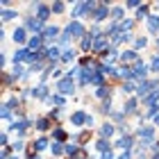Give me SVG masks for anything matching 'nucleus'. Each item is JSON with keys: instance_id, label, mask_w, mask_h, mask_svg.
Listing matches in <instances>:
<instances>
[{"instance_id": "obj_11", "label": "nucleus", "mask_w": 159, "mask_h": 159, "mask_svg": "<svg viewBox=\"0 0 159 159\" xmlns=\"http://www.w3.org/2000/svg\"><path fill=\"white\" fill-rule=\"evenodd\" d=\"M41 46H43V37L41 34H37V37H32L30 41H27V50H30V52H39Z\"/></svg>"}, {"instance_id": "obj_41", "label": "nucleus", "mask_w": 159, "mask_h": 159, "mask_svg": "<svg viewBox=\"0 0 159 159\" xmlns=\"http://www.w3.org/2000/svg\"><path fill=\"white\" fill-rule=\"evenodd\" d=\"M34 148H37V150H46L48 148V141L46 139H37V141H34Z\"/></svg>"}, {"instance_id": "obj_53", "label": "nucleus", "mask_w": 159, "mask_h": 159, "mask_svg": "<svg viewBox=\"0 0 159 159\" xmlns=\"http://www.w3.org/2000/svg\"><path fill=\"white\" fill-rule=\"evenodd\" d=\"M73 159H86V155H84V150H80V155H75Z\"/></svg>"}, {"instance_id": "obj_22", "label": "nucleus", "mask_w": 159, "mask_h": 159, "mask_svg": "<svg viewBox=\"0 0 159 159\" xmlns=\"http://www.w3.org/2000/svg\"><path fill=\"white\" fill-rule=\"evenodd\" d=\"M32 96H34V98H48V86H46V84L34 86V89H32Z\"/></svg>"}, {"instance_id": "obj_33", "label": "nucleus", "mask_w": 159, "mask_h": 159, "mask_svg": "<svg viewBox=\"0 0 159 159\" xmlns=\"http://www.w3.org/2000/svg\"><path fill=\"white\" fill-rule=\"evenodd\" d=\"M96 96H98V98H102V100H107V98H109V86H107V84H105V86H100V89L96 91Z\"/></svg>"}, {"instance_id": "obj_50", "label": "nucleus", "mask_w": 159, "mask_h": 159, "mask_svg": "<svg viewBox=\"0 0 159 159\" xmlns=\"http://www.w3.org/2000/svg\"><path fill=\"white\" fill-rule=\"evenodd\" d=\"M18 150H23V141H16V143H14V152H18Z\"/></svg>"}, {"instance_id": "obj_46", "label": "nucleus", "mask_w": 159, "mask_h": 159, "mask_svg": "<svg viewBox=\"0 0 159 159\" xmlns=\"http://www.w3.org/2000/svg\"><path fill=\"white\" fill-rule=\"evenodd\" d=\"M102 111L107 114V111H111V100L107 98V100H102Z\"/></svg>"}, {"instance_id": "obj_3", "label": "nucleus", "mask_w": 159, "mask_h": 159, "mask_svg": "<svg viewBox=\"0 0 159 159\" xmlns=\"http://www.w3.org/2000/svg\"><path fill=\"white\" fill-rule=\"evenodd\" d=\"M159 86V82L157 80H143V82H139V86H136V93H139L141 98H146V96H150L155 89Z\"/></svg>"}, {"instance_id": "obj_58", "label": "nucleus", "mask_w": 159, "mask_h": 159, "mask_svg": "<svg viewBox=\"0 0 159 159\" xmlns=\"http://www.w3.org/2000/svg\"><path fill=\"white\" fill-rule=\"evenodd\" d=\"M157 48H159V39H157Z\"/></svg>"}, {"instance_id": "obj_16", "label": "nucleus", "mask_w": 159, "mask_h": 159, "mask_svg": "<svg viewBox=\"0 0 159 159\" xmlns=\"http://www.w3.org/2000/svg\"><path fill=\"white\" fill-rule=\"evenodd\" d=\"M93 39H96V34H84V37H82V43H80L82 52H86V50H93Z\"/></svg>"}, {"instance_id": "obj_35", "label": "nucleus", "mask_w": 159, "mask_h": 159, "mask_svg": "<svg viewBox=\"0 0 159 159\" xmlns=\"http://www.w3.org/2000/svg\"><path fill=\"white\" fill-rule=\"evenodd\" d=\"M50 150H52V155H61V152H64V146H61L59 141H55L52 146H50Z\"/></svg>"}, {"instance_id": "obj_20", "label": "nucleus", "mask_w": 159, "mask_h": 159, "mask_svg": "<svg viewBox=\"0 0 159 159\" xmlns=\"http://www.w3.org/2000/svg\"><path fill=\"white\" fill-rule=\"evenodd\" d=\"M27 30H32V32H41V30H46V27H43V23L39 18H27Z\"/></svg>"}, {"instance_id": "obj_10", "label": "nucleus", "mask_w": 159, "mask_h": 159, "mask_svg": "<svg viewBox=\"0 0 159 159\" xmlns=\"http://www.w3.org/2000/svg\"><path fill=\"white\" fill-rule=\"evenodd\" d=\"M11 39L16 43H27V41H30V39H27V30H25V27H16V30L11 32Z\"/></svg>"}, {"instance_id": "obj_54", "label": "nucleus", "mask_w": 159, "mask_h": 159, "mask_svg": "<svg viewBox=\"0 0 159 159\" xmlns=\"http://www.w3.org/2000/svg\"><path fill=\"white\" fill-rule=\"evenodd\" d=\"M155 123H157V125H159V114H157V116H155Z\"/></svg>"}, {"instance_id": "obj_28", "label": "nucleus", "mask_w": 159, "mask_h": 159, "mask_svg": "<svg viewBox=\"0 0 159 159\" xmlns=\"http://www.w3.org/2000/svg\"><path fill=\"white\" fill-rule=\"evenodd\" d=\"M148 16H150L148 14V5H141L139 9H136V20H143V18L148 20Z\"/></svg>"}, {"instance_id": "obj_51", "label": "nucleus", "mask_w": 159, "mask_h": 159, "mask_svg": "<svg viewBox=\"0 0 159 159\" xmlns=\"http://www.w3.org/2000/svg\"><path fill=\"white\" fill-rule=\"evenodd\" d=\"M0 146L7 148V134H5V132H2V136H0Z\"/></svg>"}, {"instance_id": "obj_17", "label": "nucleus", "mask_w": 159, "mask_h": 159, "mask_svg": "<svg viewBox=\"0 0 159 159\" xmlns=\"http://www.w3.org/2000/svg\"><path fill=\"white\" fill-rule=\"evenodd\" d=\"M120 61L123 64H127V61H139V52H136V50H125V52L120 55Z\"/></svg>"}, {"instance_id": "obj_26", "label": "nucleus", "mask_w": 159, "mask_h": 159, "mask_svg": "<svg viewBox=\"0 0 159 159\" xmlns=\"http://www.w3.org/2000/svg\"><path fill=\"white\" fill-rule=\"evenodd\" d=\"M96 148L100 150V152H109V150H111V143L107 141V139H98V141H96Z\"/></svg>"}, {"instance_id": "obj_44", "label": "nucleus", "mask_w": 159, "mask_h": 159, "mask_svg": "<svg viewBox=\"0 0 159 159\" xmlns=\"http://www.w3.org/2000/svg\"><path fill=\"white\" fill-rule=\"evenodd\" d=\"M52 136H55L57 141H64V139H66V134H64V129H55V132H52Z\"/></svg>"}, {"instance_id": "obj_2", "label": "nucleus", "mask_w": 159, "mask_h": 159, "mask_svg": "<svg viewBox=\"0 0 159 159\" xmlns=\"http://www.w3.org/2000/svg\"><path fill=\"white\" fill-rule=\"evenodd\" d=\"M57 91L61 93V96H73V91H75V82H73V77H61L59 82H57Z\"/></svg>"}, {"instance_id": "obj_32", "label": "nucleus", "mask_w": 159, "mask_h": 159, "mask_svg": "<svg viewBox=\"0 0 159 159\" xmlns=\"http://www.w3.org/2000/svg\"><path fill=\"white\" fill-rule=\"evenodd\" d=\"M109 18H114V20H118V23H120V20H123V7H114Z\"/></svg>"}, {"instance_id": "obj_24", "label": "nucleus", "mask_w": 159, "mask_h": 159, "mask_svg": "<svg viewBox=\"0 0 159 159\" xmlns=\"http://www.w3.org/2000/svg\"><path fill=\"white\" fill-rule=\"evenodd\" d=\"M136 111V98H129L125 105H123V114H134Z\"/></svg>"}, {"instance_id": "obj_30", "label": "nucleus", "mask_w": 159, "mask_h": 159, "mask_svg": "<svg viewBox=\"0 0 159 159\" xmlns=\"http://www.w3.org/2000/svg\"><path fill=\"white\" fill-rule=\"evenodd\" d=\"M75 59V50L68 48V50H61V61H73Z\"/></svg>"}, {"instance_id": "obj_5", "label": "nucleus", "mask_w": 159, "mask_h": 159, "mask_svg": "<svg viewBox=\"0 0 159 159\" xmlns=\"http://www.w3.org/2000/svg\"><path fill=\"white\" fill-rule=\"evenodd\" d=\"M107 16H111V9H109V7H107V2H98L96 11L91 14V18L96 20V23H100V20H105Z\"/></svg>"}, {"instance_id": "obj_43", "label": "nucleus", "mask_w": 159, "mask_h": 159, "mask_svg": "<svg viewBox=\"0 0 159 159\" xmlns=\"http://www.w3.org/2000/svg\"><path fill=\"white\" fill-rule=\"evenodd\" d=\"M157 114H159V105H152V107H148L146 116H157Z\"/></svg>"}, {"instance_id": "obj_29", "label": "nucleus", "mask_w": 159, "mask_h": 159, "mask_svg": "<svg viewBox=\"0 0 159 159\" xmlns=\"http://www.w3.org/2000/svg\"><path fill=\"white\" fill-rule=\"evenodd\" d=\"M64 152H66L68 157H75V155H80V148L73 146V143H66V146H64Z\"/></svg>"}, {"instance_id": "obj_14", "label": "nucleus", "mask_w": 159, "mask_h": 159, "mask_svg": "<svg viewBox=\"0 0 159 159\" xmlns=\"http://www.w3.org/2000/svg\"><path fill=\"white\" fill-rule=\"evenodd\" d=\"M146 25H148V32H150V34L159 32V16H157V14H150L148 20H146Z\"/></svg>"}, {"instance_id": "obj_34", "label": "nucleus", "mask_w": 159, "mask_h": 159, "mask_svg": "<svg viewBox=\"0 0 159 159\" xmlns=\"http://www.w3.org/2000/svg\"><path fill=\"white\" fill-rule=\"evenodd\" d=\"M136 86H139V84H134V82H125V84H123V93H132V91H136Z\"/></svg>"}, {"instance_id": "obj_39", "label": "nucleus", "mask_w": 159, "mask_h": 159, "mask_svg": "<svg viewBox=\"0 0 159 159\" xmlns=\"http://www.w3.org/2000/svg\"><path fill=\"white\" fill-rule=\"evenodd\" d=\"M48 100H50L52 105H57V107H64V98H61V96H50Z\"/></svg>"}, {"instance_id": "obj_21", "label": "nucleus", "mask_w": 159, "mask_h": 159, "mask_svg": "<svg viewBox=\"0 0 159 159\" xmlns=\"http://www.w3.org/2000/svg\"><path fill=\"white\" fill-rule=\"evenodd\" d=\"M157 100H159V86H157L152 93H150V96L143 98V105H146V107H152V105H157Z\"/></svg>"}, {"instance_id": "obj_45", "label": "nucleus", "mask_w": 159, "mask_h": 159, "mask_svg": "<svg viewBox=\"0 0 159 159\" xmlns=\"http://www.w3.org/2000/svg\"><path fill=\"white\" fill-rule=\"evenodd\" d=\"M9 116H11V107H9V105H7V102H5V107H2V118L7 120V118H9Z\"/></svg>"}, {"instance_id": "obj_31", "label": "nucleus", "mask_w": 159, "mask_h": 159, "mask_svg": "<svg viewBox=\"0 0 159 159\" xmlns=\"http://www.w3.org/2000/svg\"><path fill=\"white\" fill-rule=\"evenodd\" d=\"M132 25H134V20H120V23L116 25V30H120V32H129V30H132Z\"/></svg>"}, {"instance_id": "obj_18", "label": "nucleus", "mask_w": 159, "mask_h": 159, "mask_svg": "<svg viewBox=\"0 0 159 159\" xmlns=\"http://www.w3.org/2000/svg\"><path fill=\"white\" fill-rule=\"evenodd\" d=\"M132 143H134V139H132V136H120V139L116 141V146L118 148H123V152H125V150H132Z\"/></svg>"}, {"instance_id": "obj_1", "label": "nucleus", "mask_w": 159, "mask_h": 159, "mask_svg": "<svg viewBox=\"0 0 159 159\" xmlns=\"http://www.w3.org/2000/svg\"><path fill=\"white\" fill-rule=\"evenodd\" d=\"M96 7H98V2H77L75 5V9H73V18H80V16H86V14H91L96 11Z\"/></svg>"}, {"instance_id": "obj_49", "label": "nucleus", "mask_w": 159, "mask_h": 159, "mask_svg": "<svg viewBox=\"0 0 159 159\" xmlns=\"http://www.w3.org/2000/svg\"><path fill=\"white\" fill-rule=\"evenodd\" d=\"M118 159H132V150H125V152H123Z\"/></svg>"}, {"instance_id": "obj_36", "label": "nucleus", "mask_w": 159, "mask_h": 159, "mask_svg": "<svg viewBox=\"0 0 159 159\" xmlns=\"http://www.w3.org/2000/svg\"><path fill=\"white\" fill-rule=\"evenodd\" d=\"M146 46H148V39H146V37H139V39L134 41V50H139V48H146Z\"/></svg>"}, {"instance_id": "obj_55", "label": "nucleus", "mask_w": 159, "mask_h": 159, "mask_svg": "<svg viewBox=\"0 0 159 159\" xmlns=\"http://www.w3.org/2000/svg\"><path fill=\"white\" fill-rule=\"evenodd\" d=\"M7 159H18V157H16V155H11V157H7Z\"/></svg>"}, {"instance_id": "obj_57", "label": "nucleus", "mask_w": 159, "mask_h": 159, "mask_svg": "<svg viewBox=\"0 0 159 159\" xmlns=\"http://www.w3.org/2000/svg\"><path fill=\"white\" fill-rule=\"evenodd\" d=\"M152 159H159V155H155V157H152Z\"/></svg>"}, {"instance_id": "obj_4", "label": "nucleus", "mask_w": 159, "mask_h": 159, "mask_svg": "<svg viewBox=\"0 0 159 159\" xmlns=\"http://www.w3.org/2000/svg\"><path fill=\"white\" fill-rule=\"evenodd\" d=\"M64 34L66 37H84V25L80 23V20H70V23L66 25V30H64Z\"/></svg>"}, {"instance_id": "obj_13", "label": "nucleus", "mask_w": 159, "mask_h": 159, "mask_svg": "<svg viewBox=\"0 0 159 159\" xmlns=\"http://www.w3.org/2000/svg\"><path fill=\"white\" fill-rule=\"evenodd\" d=\"M43 57H48L50 61H55V59H61V50L57 48V46H48L46 50H43Z\"/></svg>"}, {"instance_id": "obj_52", "label": "nucleus", "mask_w": 159, "mask_h": 159, "mask_svg": "<svg viewBox=\"0 0 159 159\" xmlns=\"http://www.w3.org/2000/svg\"><path fill=\"white\" fill-rule=\"evenodd\" d=\"M100 159H114V152H111V150H109V152H102V157H100Z\"/></svg>"}, {"instance_id": "obj_7", "label": "nucleus", "mask_w": 159, "mask_h": 159, "mask_svg": "<svg viewBox=\"0 0 159 159\" xmlns=\"http://www.w3.org/2000/svg\"><path fill=\"white\" fill-rule=\"evenodd\" d=\"M136 136H139L141 141H155V129L150 125H141L136 129Z\"/></svg>"}, {"instance_id": "obj_42", "label": "nucleus", "mask_w": 159, "mask_h": 159, "mask_svg": "<svg viewBox=\"0 0 159 159\" xmlns=\"http://www.w3.org/2000/svg\"><path fill=\"white\" fill-rule=\"evenodd\" d=\"M150 70H152V73H159V55L150 61Z\"/></svg>"}, {"instance_id": "obj_47", "label": "nucleus", "mask_w": 159, "mask_h": 159, "mask_svg": "<svg viewBox=\"0 0 159 159\" xmlns=\"http://www.w3.org/2000/svg\"><path fill=\"white\" fill-rule=\"evenodd\" d=\"M127 7H132V9H139V7H141V2H136V0H129V2H127Z\"/></svg>"}, {"instance_id": "obj_6", "label": "nucleus", "mask_w": 159, "mask_h": 159, "mask_svg": "<svg viewBox=\"0 0 159 159\" xmlns=\"http://www.w3.org/2000/svg\"><path fill=\"white\" fill-rule=\"evenodd\" d=\"M148 70H150V66L148 64H143L141 59L134 64V68H132V73H134V80H139V82H143L146 80V75H148Z\"/></svg>"}, {"instance_id": "obj_23", "label": "nucleus", "mask_w": 159, "mask_h": 159, "mask_svg": "<svg viewBox=\"0 0 159 159\" xmlns=\"http://www.w3.org/2000/svg\"><path fill=\"white\" fill-rule=\"evenodd\" d=\"M30 127V120H14V125H9V129H16V132H25Z\"/></svg>"}, {"instance_id": "obj_12", "label": "nucleus", "mask_w": 159, "mask_h": 159, "mask_svg": "<svg viewBox=\"0 0 159 159\" xmlns=\"http://www.w3.org/2000/svg\"><path fill=\"white\" fill-rule=\"evenodd\" d=\"M50 11H52V9H50L48 5H43V2H39V5H37V18L41 20V23H46V20H48Z\"/></svg>"}, {"instance_id": "obj_27", "label": "nucleus", "mask_w": 159, "mask_h": 159, "mask_svg": "<svg viewBox=\"0 0 159 159\" xmlns=\"http://www.w3.org/2000/svg\"><path fill=\"white\" fill-rule=\"evenodd\" d=\"M27 73H25V68L20 66V64H16L14 66V70H11V80H20V77H25Z\"/></svg>"}, {"instance_id": "obj_48", "label": "nucleus", "mask_w": 159, "mask_h": 159, "mask_svg": "<svg viewBox=\"0 0 159 159\" xmlns=\"http://www.w3.org/2000/svg\"><path fill=\"white\" fill-rule=\"evenodd\" d=\"M39 70H41V64H32L30 66V73H39Z\"/></svg>"}, {"instance_id": "obj_40", "label": "nucleus", "mask_w": 159, "mask_h": 159, "mask_svg": "<svg viewBox=\"0 0 159 159\" xmlns=\"http://www.w3.org/2000/svg\"><path fill=\"white\" fill-rule=\"evenodd\" d=\"M37 127H39V129H41V132H46V129H48V127H50V120H48V118H41V120H39V123H37Z\"/></svg>"}, {"instance_id": "obj_56", "label": "nucleus", "mask_w": 159, "mask_h": 159, "mask_svg": "<svg viewBox=\"0 0 159 159\" xmlns=\"http://www.w3.org/2000/svg\"><path fill=\"white\" fill-rule=\"evenodd\" d=\"M30 159H41V157H30Z\"/></svg>"}, {"instance_id": "obj_38", "label": "nucleus", "mask_w": 159, "mask_h": 159, "mask_svg": "<svg viewBox=\"0 0 159 159\" xmlns=\"http://www.w3.org/2000/svg\"><path fill=\"white\" fill-rule=\"evenodd\" d=\"M11 18H16V11H11V9H5V11H2V20L7 23V20H11Z\"/></svg>"}, {"instance_id": "obj_9", "label": "nucleus", "mask_w": 159, "mask_h": 159, "mask_svg": "<svg viewBox=\"0 0 159 159\" xmlns=\"http://www.w3.org/2000/svg\"><path fill=\"white\" fill-rule=\"evenodd\" d=\"M41 37H43V41H55L57 37H61V34H59V27H57V25H48Z\"/></svg>"}, {"instance_id": "obj_37", "label": "nucleus", "mask_w": 159, "mask_h": 159, "mask_svg": "<svg viewBox=\"0 0 159 159\" xmlns=\"http://www.w3.org/2000/svg\"><path fill=\"white\" fill-rule=\"evenodd\" d=\"M50 9H52L55 14H61L64 9H66V5H64V2H52V7H50Z\"/></svg>"}, {"instance_id": "obj_25", "label": "nucleus", "mask_w": 159, "mask_h": 159, "mask_svg": "<svg viewBox=\"0 0 159 159\" xmlns=\"http://www.w3.org/2000/svg\"><path fill=\"white\" fill-rule=\"evenodd\" d=\"M111 134H114V125L111 123H105V125L100 127V136H102V139H109Z\"/></svg>"}, {"instance_id": "obj_8", "label": "nucleus", "mask_w": 159, "mask_h": 159, "mask_svg": "<svg viewBox=\"0 0 159 159\" xmlns=\"http://www.w3.org/2000/svg\"><path fill=\"white\" fill-rule=\"evenodd\" d=\"M107 34L105 32H100V34H96V39H93V52H102V50L107 48Z\"/></svg>"}, {"instance_id": "obj_15", "label": "nucleus", "mask_w": 159, "mask_h": 159, "mask_svg": "<svg viewBox=\"0 0 159 159\" xmlns=\"http://www.w3.org/2000/svg\"><path fill=\"white\" fill-rule=\"evenodd\" d=\"M116 75L123 77L125 82H132V80H134V73H132V68H129V66H120V68H116Z\"/></svg>"}, {"instance_id": "obj_19", "label": "nucleus", "mask_w": 159, "mask_h": 159, "mask_svg": "<svg viewBox=\"0 0 159 159\" xmlns=\"http://www.w3.org/2000/svg\"><path fill=\"white\" fill-rule=\"evenodd\" d=\"M86 118H89V114H84V111H75L73 116H70V123H73V125H86Z\"/></svg>"}]
</instances>
